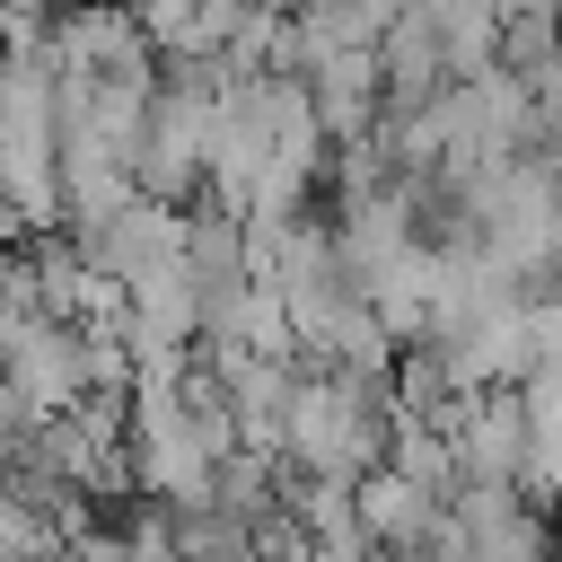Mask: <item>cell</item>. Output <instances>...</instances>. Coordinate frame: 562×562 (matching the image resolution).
<instances>
[{
	"label": "cell",
	"instance_id": "8",
	"mask_svg": "<svg viewBox=\"0 0 562 562\" xmlns=\"http://www.w3.org/2000/svg\"><path fill=\"white\" fill-rule=\"evenodd\" d=\"M553 562H562V553H553Z\"/></svg>",
	"mask_w": 562,
	"mask_h": 562
},
{
	"label": "cell",
	"instance_id": "2",
	"mask_svg": "<svg viewBox=\"0 0 562 562\" xmlns=\"http://www.w3.org/2000/svg\"><path fill=\"white\" fill-rule=\"evenodd\" d=\"M448 448H457L465 492H527V395L518 386L474 395V413H465V430Z\"/></svg>",
	"mask_w": 562,
	"mask_h": 562
},
{
	"label": "cell",
	"instance_id": "7",
	"mask_svg": "<svg viewBox=\"0 0 562 562\" xmlns=\"http://www.w3.org/2000/svg\"><path fill=\"white\" fill-rule=\"evenodd\" d=\"M501 26H509L501 9H439V35H448V70H457V88L501 70Z\"/></svg>",
	"mask_w": 562,
	"mask_h": 562
},
{
	"label": "cell",
	"instance_id": "5",
	"mask_svg": "<svg viewBox=\"0 0 562 562\" xmlns=\"http://www.w3.org/2000/svg\"><path fill=\"white\" fill-rule=\"evenodd\" d=\"M290 527H299L316 553H369L360 483H299V492H290Z\"/></svg>",
	"mask_w": 562,
	"mask_h": 562
},
{
	"label": "cell",
	"instance_id": "4",
	"mask_svg": "<svg viewBox=\"0 0 562 562\" xmlns=\"http://www.w3.org/2000/svg\"><path fill=\"white\" fill-rule=\"evenodd\" d=\"M448 509L422 492V483H404L395 465H378V474H360V527H369V553H422L430 544V527H439Z\"/></svg>",
	"mask_w": 562,
	"mask_h": 562
},
{
	"label": "cell",
	"instance_id": "6",
	"mask_svg": "<svg viewBox=\"0 0 562 562\" xmlns=\"http://www.w3.org/2000/svg\"><path fill=\"white\" fill-rule=\"evenodd\" d=\"M527 483L562 501V378H527Z\"/></svg>",
	"mask_w": 562,
	"mask_h": 562
},
{
	"label": "cell",
	"instance_id": "1",
	"mask_svg": "<svg viewBox=\"0 0 562 562\" xmlns=\"http://www.w3.org/2000/svg\"><path fill=\"white\" fill-rule=\"evenodd\" d=\"M0 369H9V386L26 395V413H44V422H61V413L88 404V334H79V325H53V316L18 325V334L0 342Z\"/></svg>",
	"mask_w": 562,
	"mask_h": 562
},
{
	"label": "cell",
	"instance_id": "3",
	"mask_svg": "<svg viewBox=\"0 0 562 562\" xmlns=\"http://www.w3.org/2000/svg\"><path fill=\"white\" fill-rule=\"evenodd\" d=\"M378 70H386V114H430L457 70H448V35H439V9H395L386 44H378Z\"/></svg>",
	"mask_w": 562,
	"mask_h": 562
}]
</instances>
